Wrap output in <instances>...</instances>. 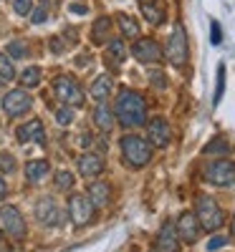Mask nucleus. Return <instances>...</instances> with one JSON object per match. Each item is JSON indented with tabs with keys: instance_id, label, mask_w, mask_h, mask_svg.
I'll list each match as a JSON object with an SVG mask.
<instances>
[{
	"instance_id": "58836bf2",
	"label": "nucleus",
	"mask_w": 235,
	"mask_h": 252,
	"mask_svg": "<svg viewBox=\"0 0 235 252\" xmlns=\"http://www.w3.org/2000/svg\"><path fill=\"white\" fill-rule=\"evenodd\" d=\"M71 13H81V15H83V13H86V5H76V3H74V5H71Z\"/></svg>"
},
{
	"instance_id": "5701e85b",
	"label": "nucleus",
	"mask_w": 235,
	"mask_h": 252,
	"mask_svg": "<svg viewBox=\"0 0 235 252\" xmlns=\"http://www.w3.org/2000/svg\"><path fill=\"white\" fill-rule=\"evenodd\" d=\"M126 58V46L121 38H114L109 40V46H106V61L112 63V66H121V61Z\"/></svg>"
},
{
	"instance_id": "bb28decb",
	"label": "nucleus",
	"mask_w": 235,
	"mask_h": 252,
	"mask_svg": "<svg viewBox=\"0 0 235 252\" xmlns=\"http://www.w3.org/2000/svg\"><path fill=\"white\" fill-rule=\"evenodd\" d=\"M0 78L3 81H13L15 78V66H13V61L8 53L0 51Z\"/></svg>"
},
{
	"instance_id": "4c0bfd02",
	"label": "nucleus",
	"mask_w": 235,
	"mask_h": 252,
	"mask_svg": "<svg viewBox=\"0 0 235 252\" xmlns=\"http://www.w3.org/2000/svg\"><path fill=\"white\" fill-rule=\"evenodd\" d=\"M5 194H8V184H5L3 174H0V199H5Z\"/></svg>"
},
{
	"instance_id": "a19ab883",
	"label": "nucleus",
	"mask_w": 235,
	"mask_h": 252,
	"mask_svg": "<svg viewBox=\"0 0 235 252\" xmlns=\"http://www.w3.org/2000/svg\"><path fill=\"white\" fill-rule=\"evenodd\" d=\"M0 89H3V78H0Z\"/></svg>"
},
{
	"instance_id": "c756f323",
	"label": "nucleus",
	"mask_w": 235,
	"mask_h": 252,
	"mask_svg": "<svg viewBox=\"0 0 235 252\" xmlns=\"http://www.w3.org/2000/svg\"><path fill=\"white\" fill-rule=\"evenodd\" d=\"M223 91H225V63H220L218 66V81H215V96H212V103H220L223 98Z\"/></svg>"
},
{
	"instance_id": "423d86ee",
	"label": "nucleus",
	"mask_w": 235,
	"mask_h": 252,
	"mask_svg": "<svg viewBox=\"0 0 235 252\" xmlns=\"http://www.w3.org/2000/svg\"><path fill=\"white\" fill-rule=\"evenodd\" d=\"M0 224H3L8 237H13V240H26V235H28L26 220H23V215H20V209L13 207V204L0 207Z\"/></svg>"
},
{
	"instance_id": "0eeeda50",
	"label": "nucleus",
	"mask_w": 235,
	"mask_h": 252,
	"mask_svg": "<svg viewBox=\"0 0 235 252\" xmlns=\"http://www.w3.org/2000/svg\"><path fill=\"white\" fill-rule=\"evenodd\" d=\"M205 179L215 187H235V164L228 159H215L205 166Z\"/></svg>"
},
{
	"instance_id": "1a4fd4ad",
	"label": "nucleus",
	"mask_w": 235,
	"mask_h": 252,
	"mask_svg": "<svg viewBox=\"0 0 235 252\" xmlns=\"http://www.w3.org/2000/svg\"><path fill=\"white\" fill-rule=\"evenodd\" d=\"M36 220L43 227H61L63 224V209L53 197H40L36 204Z\"/></svg>"
},
{
	"instance_id": "c85d7f7f",
	"label": "nucleus",
	"mask_w": 235,
	"mask_h": 252,
	"mask_svg": "<svg viewBox=\"0 0 235 252\" xmlns=\"http://www.w3.org/2000/svg\"><path fill=\"white\" fill-rule=\"evenodd\" d=\"M53 184H56L58 192H69V189L76 184V177H74L71 172H58L56 179H53Z\"/></svg>"
},
{
	"instance_id": "aec40b11",
	"label": "nucleus",
	"mask_w": 235,
	"mask_h": 252,
	"mask_svg": "<svg viewBox=\"0 0 235 252\" xmlns=\"http://www.w3.org/2000/svg\"><path fill=\"white\" fill-rule=\"evenodd\" d=\"M112 86H114V81H112V76H106V73H101L99 78H94V83H91V89H89V96L96 101V103H101V101H106L112 96Z\"/></svg>"
},
{
	"instance_id": "39448f33",
	"label": "nucleus",
	"mask_w": 235,
	"mask_h": 252,
	"mask_svg": "<svg viewBox=\"0 0 235 252\" xmlns=\"http://www.w3.org/2000/svg\"><path fill=\"white\" fill-rule=\"evenodd\" d=\"M164 56H167V61L172 63V66H177V68L187 63V56H190V48H187V33H185V28H182L180 23L172 28V35H169V40H167Z\"/></svg>"
},
{
	"instance_id": "2f4dec72",
	"label": "nucleus",
	"mask_w": 235,
	"mask_h": 252,
	"mask_svg": "<svg viewBox=\"0 0 235 252\" xmlns=\"http://www.w3.org/2000/svg\"><path fill=\"white\" fill-rule=\"evenodd\" d=\"M15 172V159L10 154H0V174H13Z\"/></svg>"
},
{
	"instance_id": "6ab92c4d",
	"label": "nucleus",
	"mask_w": 235,
	"mask_h": 252,
	"mask_svg": "<svg viewBox=\"0 0 235 252\" xmlns=\"http://www.w3.org/2000/svg\"><path fill=\"white\" fill-rule=\"evenodd\" d=\"M139 10L149 26H159L164 23V8L159 0H139Z\"/></svg>"
},
{
	"instance_id": "9b49d317",
	"label": "nucleus",
	"mask_w": 235,
	"mask_h": 252,
	"mask_svg": "<svg viewBox=\"0 0 235 252\" xmlns=\"http://www.w3.org/2000/svg\"><path fill=\"white\" fill-rule=\"evenodd\" d=\"M147 141L152 146H159V149L169 146V141H172V129H169L167 119L155 116V119L147 121Z\"/></svg>"
},
{
	"instance_id": "473e14b6",
	"label": "nucleus",
	"mask_w": 235,
	"mask_h": 252,
	"mask_svg": "<svg viewBox=\"0 0 235 252\" xmlns=\"http://www.w3.org/2000/svg\"><path fill=\"white\" fill-rule=\"evenodd\" d=\"M210 40H212V46H220V40H223V28H220L218 20L210 23Z\"/></svg>"
},
{
	"instance_id": "f8f14e48",
	"label": "nucleus",
	"mask_w": 235,
	"mask_h": 252,
	"mask_svg": "<svg viewBox=\"0 0 235 252\" xmlns=\"http://www.w3.org/2000/svg\"><path fill=\"white\" fill-rule=\"evenodd\" d=\"M132 56L139 63H157L162 58V48L155 38H137L132 46Z\"/></svg>"
},
{
	"instance_id": "9d476101",
	"label": "nucleus",
	"mask_w": 235,
	"mask_h": 252,
	"mask_svg": "<svg viewBox=\"0 0 235 252\" xmlns=\"http://www.w3.org/2000/svg\"><path fill=\"white\" fill-rule=\"evenodd\" d=\"M33 109V96L26 89H13L3 96V111L8 116H23Z\"/></svg>"
},
{
	"instance_id": "412c9836",
	"label": "nucleus",
	"mask_w": 235,
	"mask_h": 252,
	"mask_svg": "<svg viewBox=\"0 0 235 252\" xmlns=\"http://www.w3.org/2000/svg\"><path fill=\"white\" fill-rule=\"evenodd\" d=\"M48 172H51V164H48L46 159H33V161L26 164V177H28L31 184L43 182V179L48 177Z\"/></svg>"
},
{
	"instance_id": "cd10ccee",
	"label": "nucleus",
	"mask_w": 235,
	"mask_h": 252,
	"mask_svg": "<svg viewBox=\"0 0 235 252\" xmlns=\"http://www.w3.org/2000/svg\"><path fill=\"white\" fill-rule=\"evenodd\" d=\"M8 56L10 58H28L31 56L28 43H26V40H10V43H8Z\"/></svg>"
},
{
	"instance_id": "20e7f679",
	"label": "nucleus",
	"mask_w": 235,
	"mask_h": 252,
	"mask_svg": "<svg viewBox=\"0 0 235 252\" xmlns=\"http://www.w3.org/2000/svg\"><path fill=\"white\" fill-rule=\"evenodd\" d=\"M53 94H56V98L63 103V106H71V109L81 106L83 98H86L83 91H81V86H78V81L74 76H58L53 81Z\"/></svg>"
},
{
	"instance_id": "e433bc0d",
	"label": "nucleus",
	"mask_w": 235,
	"mask_h": 252,
	"mask_svg": "<svg viewBox=\"0 0 235 252\" xmlns=\"http://www.w3.org/2000/svg\"><path fill=\"white\" fill-rule=\"evenodd\" d=\"M46 18H48L46 8H36V10H33V15H31V20H33L36 26H40V23H46Z\"/></svg>"
},
{
	"instance_id": "a878e982",
	"label": "nucleus",
	"mask_w": 235,
	"mask_h": 252,
	"mask_svg": "<svg viewBox=\"0 0 235 252\" xmlns=\"http://www.w3.org/2000/svg\"><path fill=\"white\" fill-rule=\"evenodd\" d=\"M205 157H212V154H220V157H225L228 152H230V146H228V141L223 139V136H215V139H212L207 146H205Z\"/></svg>"
},
{
	"instance_id": "f257e3e1",
	"label": "nucleus",
	"mask_w": 235,
	"mask_h": 252,
	"mask_svg": "<svg viewBox=\"0 0 235 252\" xmlns=\"http://www.w3.org/2000/svg\"><path fill=\"white\" fill-rule=\"evenodd\" d=\"M114 116L119 119V124L124 126V129L144 126L147 124V101H144V96L132 91V89H119Z\"/></svg>"
},
{
	"instance_id": "dca6fc26",
	"label": "nucleus",
	"mask_w": 235,
	"mask_h": 252,
	"mask_svg": "<svg viewBox=\"0 0 235 252\" xmlns=\"http://www.w3.org/2000/svg\"><path fill=\"white\" fill-rule=\"evenodd\" d=\"M76 164H78V174H81V177H86V179L99 177V174L104 172V157H101V154H94V152L81 154Z\"/></svg>"
},
{
	"instance_id": "ea45409f",
	"label": "nucleus",
	"mask_w": 235,
	"mask_h": 252,
	"mask_svg": "<svg viewBox=\"0 0 235 252\" xmlns=\"http://www.w3.org/2000/svg\"><path fill=\"white\" fill-rule=\"evenodd\" d=\"M230 237L235 240V217H233V222H230Z\"/></svg>"
},
{
	"instance_id": "b1692460",
	"label": "nucleus",
	"mask_w": 235,
	"mask_h": 252,
	"mask_svg": "<svg viewBox=\"0 0 235 252\" xmlns=\"http://www.w3.org/2000/svg\"><path fill=\"white\" fill-rule=\"evenodd\" d=\"M109 31H112V18L109 15H101L96 23H94V28H91V38L96 40V43H104L106 35H109Z\"/></svg>"
},
{
	"instance_id": "4468645a",
	"label": "nucleus",
	"mask_w": 235,
	"mask_h": 252,
	"mask_svg": "<svg viewBox=\"0 0 235 252\" xmlns=\"http://www.w3.org/2000/svg\"><path fill=\"white\" fill-rule=\"evenodd\" d=\"M175 227H177V235H180L182 242H187V245L197 242V237H200V222H197L195 212H182Z\"/></svg>"
},
{
	"instance_id": "4be33fe9",
	"label": "nucleus",
	"mask_w": 235,
	"mask_h": 252,
	"mask_svg": "<svg viewBox=\"0 0 235 252\" xmlns=\"http://www.w3.org/2000/svg\"><path fill=\"white\" fill-rule=\"evenodd\" d=\"M117 23H119V31H121V35L124 38H139L142 33H139V20L134 18V15H129V13H119V18H117Z\"/></svg>"
},
{
	"instance_id": "72a5a7b5",
	"label": "nucleus",
	"mask_w": 235,
	"mask_h": 252,
	"mask_svg": "<svg viewBox=\"0 0 235 252\" xmlns=\"http://www.w3.org/2000/svg\"><path fill=\"white\" fill-rule=\"evenodd\" d=\"M13 10L18 15H28L33 10V3H31V0H13Z\"/></svg>"
},
{
	"instance_id": "f03ea898",
	"label": "nucleus",
	"mask_w": 235,
	"mask_h": 252,
	"mask_svg": "<svg viewBox=\"0 0 235 252\" xmlns=\"http://www.w3.org/2000/svg\"><path fill=\"white\" fill-rule=\"evenodd\" d=\"M119 146H121L124 161L129 164L132 169H142V166H147L149 161H152V144H149L144 136H139V134L121 136Z\"/></svg>"
},
{
	"instance_id": "7ed1b4c3",
	"label": "nucleus",
	"mask_w": 235,
	"mask_h": 252,
	"mask_svg": "<svg viewBox=\"0 0 235 252\" xmlns=\"http://www.w3.org/2000/svg\"><path fill=\"white\" fill-rule=\"evenodd\" d=\"M195 217L200 222V229H207V232H215L225 224V212L215 202V197H207V194H200L195 199Z\"/></svg>"
},
{
	"instance_id": "7c9ffc66",
	"label": "nucleus",
	"mask_w": 235,
	"mask_h": 252,
	"mask_svg": "<svg viewBox=\"0 0 235 252\" xmlns=\"http://www.w3.org/2000/svg\"><path fill=\"white\" fill-rule=\"evenodd\" d=\"M71 121H74V109H71V106L56 109V124H58V126H69Z\"/></svg>"
},
{
	"instance_id": "2eb2a0df",
	"label": "nucleus",
	"mask_w": 235,
	"mask_h": 252,
	"mask_svg": "<svg viewBox=\"0 0 235 252\" xmlns=\"http://www.w3.org/2000/svg\"><path fill=\"white\" fill-rule=\"evenodd\" d=\"M15 139L18 141H38V144H46V129H43V121L40 119H31L28 124L18 126L15 129Z\"/></svg>"
},
{
	"instance_id": "f3484780",
	"label": "nucleus",
	"mask_w": 235,
	"mask_h": 252,
	"mask_svg": "<svg viewBox=\"0 0 235 252\" xmlns=\"http://www.w3.org/2000/svg\"><path fill=\"white\" fill-rule=\"evenodd\" d=\"M86 197L91 199L94 207H106V204L112 202V184H109V182H104V179L91 182L89 189H86Z\"/></svg>"
},
{
	"instance_id": "c9c22d12",
	"label": "nucleus",
	"mask_w": 235,
	"mask_h": 252,
	"mask_svg": "<svg viewBox=\"0 0 235 252\" xmlns=\"http://www.w3.org/2000/svg\"><path fill=\"white\" fill-rule=\"evenodd\" d=\"M225 245H228V237L218 235V237H212V240L207 242V252H215V250H220V247H225Z\"/></svg>"
},
{
	"instance_id": "393cba45",
	"label": "nucleus",
	"mask_w": 235,
	"mask_h": 252,
	"mask_svg": "<svg viewBox=\"0 0 235 252\" xmlns=\"http://www.w3.org/2000/svg\"><path fill=\"white\" fill-rule=\"evenodd\" d=\"M20 83H23V89H36L40 83V68L38 66H28L23 73H20Z\"/></svg>"
},
{
	"instance_id": "6e6552de",
	"label": "nucleus",
	"mask_w": 235,
	"mask_h": 252,
	"mask_svg": "<svg viewBox=\"0 0 235 252\" xmlns=\"http://www.w3.org/2000/svg\"><path fill=\"white\" fill-rule=\"evenodd\" d=\"M94 204L86 194H74L69 197V217L76 227H86L94 222Z\"/></svg>"
},
{
	"instance_id": "a211bd4d",
	"label": "nucleus",
	"mask_w": 235,
	"mask_h": 252,
	"mask_svg": "<svg viewBox=\"0 0 235 252\" xmlns=\"http://www.w3.org/2000/svg\"><path fill=\"white\" fill-rule=\"evenodd\" d=\"M91 119H94V124L99 126V131H104V134H109V131L114 129V121H117L114 111H112L109 106H106V101L96 103V109H94Z\"/></svg>"
},
{
	"instance_id": "ddd939ff",
	"label": "nucleus",
	"mask_w": 235,
	"mask_h": 252,
	"mask_svg": "<svg viewBox=\"0 0 235 252\" xmlns=\"http://www.w3.org/2000/svg\"><path fill=\"white\" fill-rule=\"evenodd\" d=\"M180 245H182V240L177 235L175 222H164L157 232V240H155L157 252H180Z\"/></svg>"
},
{
	"instance_id": "f704fd0d",
	"label": "nucleus",
	"mask_w": 235,
	"mask_h": 252,
	"mask_svg": "<svg viewBox=\"0 0 235 252\" xmlns=\"http://www.w3.org/2000/svg\"><path fill=\"white\" fill-rule=\"evenodd\" d=\"M149 81H152L155 89H167V76L162 71H152V73H149Z\"/></svg>"
}]
</instances>
